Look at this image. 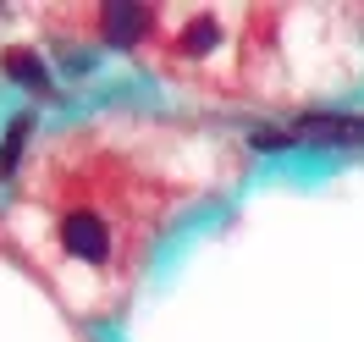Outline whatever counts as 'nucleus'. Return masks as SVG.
Listing matches in <instances>:
<instances>
[{
	"label": "nucleus",
	"instance_id": "f03ea898",
	"mask_svg": "<svg viewBox=\"0 0 364 342\" xmlns=\"http://www.w3.org/2000/svg\"><path fill=\"white\" fill-rule=\"evenodd\" d=\"M287 138L304 144H364V116H298Z\"/></svg>",
	"mask_w": 364,
	"mask_h": 342
},
{
	"label": "nucleus",
	"instance_id": "20e7f679",
	"mask_svg": "<svg viewBox=\"0 0 364 342\" xmlns=\"http://www.w3.org/2000/svg\"><path fill=\"white\" fill-rule=\"evenodd\" d=\"M6 72H11L23 89H50V72H45V61H39L33 50H11V55H6Z\"/></svg>",
	"mask_w": 364,
	"mask_h": 342
},
{
	"label": "nucleus",
	"instance_id": "39448f33",
	"mask_svg": "<svg viewBox=\"0 0 364 342\" xmlns=\"http://www.w3.org/2000/svg\"><path fill=\"white\" fill-rule=\"evenodd\" d=\"M28 127H33V122L17 116V122H11V133H6V144H0V171H6V177L17 171V155H23V144H28Z\"/></svg>",
	"mask_w": 364,
	"mask_h": 342
},
{
	"label": "nucleus",
	"instance_id": "f257e3e1",
	"mask_svg": "<svg viewBox=\"0 0 364 342\" xmlns=\"http://www.w3.org/2000/svg\"><path fill=\"white\" fill-rule=\"evenodd\" d=\"M61 243H67V254L83 260V265H105V260H111V227H105L100 215H89V210H77V215L61 221Z\"/></svg>",
	"mask_w": 364,
	"mask_h": 342
},
{
	"label": "nucleus",
	"instance_id": "7ed1b4c3",
	"mask_svg": "<svg viewBox=\"0 0 364 342\" xmlns=\"http://www.w3.org/2000/svg\"><path fill=\"white\" fill-rule=\"evenodd\" d=\"M144 28H149L144 6H105V39L111 45H133V39H144Z\"/></svg>",
	"mask_w": 364,
	"mask_h": 342
},
{
	"label": "nucleus",
	"instance_id": "423d86ee",
	"mask_svg": "<svg viewBox=\"0 0 364 342\" xmlns=\"http://www.w3.org/2000/svg\"><path fill=\"white\" fill-rule=\"evenodd\" d=\"M210 45H215V23H210V17H193V23L182 28V50H188V55H205Z\"/></svg>",
	"mask_w": 364,
	"mask_h": 342
}]
</instances>
